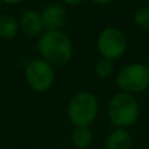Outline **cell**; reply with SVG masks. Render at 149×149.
<instances>
[{
  "label": "cell",
  "instance_id": "9c48e42d",
  "mask_svg": "<svg viewBox=\"0 0 149 149\" xmlns=\"http://www.w3.org/2000/svg\"><path fill=\"white\" fill-rule=\"evenodd\" d=\"M132 137L124 128H116L107 136L105 149H131Z\"/></svg>",
  "mask_w": 149,
  "mask_h": 149
},
{
  "label": "cell",
  "instance_id": "8fae6325",
  "mask_svg": "<svg viewBox=\"0 0 149 149\" xmlns=\"http://www.w3.org/2000/svg\"><path fill=\"white\" fill-rule=\"evenodd\" d=\"M71 140L77 149H86L92 144V131L89 130V127H74L71 134Z\"/></svg>",
  "mask_w": 149,
  "mask_h": 149
},
{
  "label": "cell",
  "instance_id": "8992f818",
  "mask_svg": "<svg viewBox=\"0 0 149 149\" xmlns=\"http://www.w3.org/2000/svg\"><path fill=\"white\" fill-rule=\"evenodd\" d=\"M25 79L34 92H47L55 81L54 68L43 59H34L26 67Z\"/></svg>",
  "mask_w": 149,
  "mask_h": 149
},
{
  "label": "cell",
  "instance_id": "2e32d148",
  "mask_svg": "<svg viewBox=\"0 0 149 149\" xmlns=\"http://www.w3.org/2000/svg\"><path fill=\"white\" fill-rule=\"evenodd\" d=\"M0 1H4L5 4H9V5H16V4H20V3H22L24 0H0Z\"/></svg>",
  "mask_w": 149,
  "mask_h": 149
},
{
  "label": "cell",
  "instance_id": "7c38bea8",
  "mask_svg": "<svg viewBox=\"0 0 149 149\" xmlns=\"http://www.w3.org/2000/svg\"><path fill=\"white\" fill-rule=\"evenodd\" d=\"M134 22L141 30H149V7H141L135 12Z\"/></svg>",
  "mask_w": 149,
  "mask_h": 149
},
{
  "label": "cell",
  "instance_id": "30bf717a",
  "mask_svg": "<svg viewBox=\"0 0 149 149\" xmlns=\"http://www.w3.org/2000/svg\"><path fill=\"white\" fill-rule=\"evenodd\" d=\"M18 22L10 15H0V38L12 39L18 33Z\"/></svg>",
  "mask_w": 149,
  "mask_h": 149
},
{
  "label": "cell",
  "instance_id": "5bb4252c",
  "mask_svg": "<svg viewBox=\"0 0 149 149\" xmlns=\"http://www.w3.org/2000/svg\"><path fill=\"white\" fill-rule=\"evenodd\" d=\"M89 1H92L93 4H97V5H106L109 3H111L113 0H89Z\"/></svg>",
  "mask_w": 149,
  "mask_h": 149
},
{
  "label": "cell",
  "instance_id": "3957f363",
  "mask_svg": "<svg viewBox=\"0 0 149 149\" xmlns=\"http://www.w3.org/2000/svg\"><path fill=\"white\" fill-rule=\"evenodd\" d=\"M98 113V101L94 94L80 92L71 98L67 114L74 127H89Z\"/></svg>",
  "mask_w": 149,
  "mask_h": 149
},
{
  "label": "cell",
  "instance_id": "ba28073f",
  "mask_svg": "<svg viewBox=\"0 0 149 149\" xmlns=\"http://www.w3.org/2000/svg\"><path fill=\"white\" fill-rule=\"evenodd\" d=\"M21 31L28 37H38L43 31V22H42L41 13L36 10H25L20 17L18 22Z\"/></svg>",
  "mask_w": 149,
  "mask_h": 149
},
{
  "label": "cell",
  "instance_id": "9a60e30c",
  "mask_svg": "<svg viewBox=\"0 0 149 149\" xmlns=\"http://www.w3.org/2000/svg\"><path fill=\"white\" fill-rule=\"evenodd\" d=\"M62 1L67 5H77V4H80V3H82L84 0H62Z\"/></svg>",
  "mask_w": 149,
  "mask_h": 149
},
{
  "label": "cell",
  "instance_id": "e0dca14e",
  "mask_svg": "<svg viewBox=\"0 0 149 149\" xmlns=\"http://www.w3.org/2000/svg\"><path fill=\"white\" fill-rule=\"evenodd\" d=\"M0 9H1V1H0Z\"/></svg>",
  "mask_w": 149,
  "mask_h": 149
},
{
  "label": "cell",
  "instance_id": "277c9868",
  "mask_svg": "<svg viewBox=\"0 0 149 149\" xmlns=\"http://www.w3.org/2000/svg\"><path fill=\"white\" fill-rule=\"evenodd\" d=\"M116 85L123 93L137 94L149 88V67L141 63H134L123 67L116 77Z\"/></svg>",
  "mask_w": 149,
  "mask_h": 149
},
{
  "label": "cell",
  "instance_id": "6da1fadb",
  "mask_svg": "<svg viewBox=\"0 0 149 149\" xmlns=\"http://www.w3.org/2000/svg\"><path fill=\"white\" fill-rule=\"evenodd\" d=\"M38 51L49 64L64 65L72 58V41L62 30H46L38 39Z\"/></svg>",
  "mask_w": 149,
  "mask_h": 149
},
{
  "label": "cell",
  "instance_id": "7a4b0ae2",
  "mask_svg": "<svg viewBox=\"0 0 149 149\" xmlns=\"http://www.w3.org/2000/svg\"><path fill=\"white\" fill-rule=\"evenodd\" d=\"M109 119L118 128H126L136 123L140 115V106L136 98L128 93H118L109 102Z\"/></svg>",
  "mask_w": 149,
  "mask_h": 149
},
{
  "label": "cell",
  "instance_id": "5b68a950",
  "mask_svg": "<svg viewBox=\"0 0 149 149\" xmlns=\"http://www.w3.org/2000/svg\"><path fill=\"white\" fill-rule=\"evenodd\" d=\"M97 47L103 59L113 62L124 55L127 50V38L120 29L109 26L100 33L97 38Z\"/></svg>",
  "mask_w": 149,
  "mask_h": 149
},
{
  "label": "cell",
  "instance_id": "52a82bcc",
  "mask_svg": "<svg viewBox=\"0 0 149 149\" xmlns=\"http://www.w3.org/2000/svg\"><path fill=\"white\" fill-rule=\"evenodd\" d=\"M43 28L47 30H60L67 24V10L60 4H49L41 13Z\"/></svg>",
  "mask_w": 149,
  "mask_h": 149
},
{
  "label": "cell",
  "instance_id": "ac0fdd59",
  "mask_svg": "<svg viewBox=\"0 0 149 149\" xmlns=\"http://www.w3.org/2000/svg\"><path fill=\"white\" fill-rule=\"evenodd\" d=\"M148 5H149V0H148Z\"/></svg>",
  "mask_w": 149,
  "mask_h": 149
},
{
  "label": "cell",
  "instance_id": "4fadbf2b",
  "mask_svg": "<svg viewBox=\"0 0 149 149\" xmlns=\"http://www.w3.org/2000/svg\"><path fill=\"white\" fill-rule=\"evenodd\" d=\"M114 71V63L107 59H100L95 63V73L101 79H107L113 74Z\"/></svg>",
  "mask_w": 149,
  "mask_h": 149
}]
</instances>
